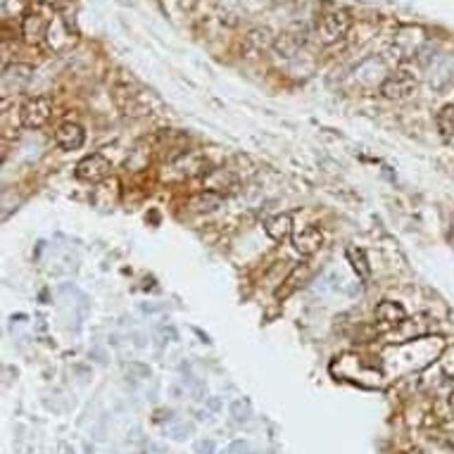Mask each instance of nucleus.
<instances>
[{"instance_id": "obj_1", "label": "nucleus", "mask_w": 454, "mask_h": 454, "mask_svg": "<svg viewBox=\"0 0 454 454\" xmlns=\"http://www.w3.org/2000/svg\"><path fill=\"white\" fill-rule=\"evenodd\" d=\"M350 27H352V17H350L348 10H331L321 17L317 29V36L324 45H333L338 41H343L345 36L350 34Z\"/></svg>"}, {"instance_id": "obj_2", "label": "nucleus", "mask_w": 454, "mask_h": 454, "mask_svg": "<svg viewBox=\"0 0 454 454\" xmlns=\"http://www.w3.org/2000/svg\"><path fill=\"white\" fill-rule=\"evenodd\" d=\"M53 117V100L48 95L27 98L19 107V122L24 128H41Z\"/></svg>"}, {"instance_id": "obj_3", "label": "nucleus", "mask_w": 454, "mask_h": 454, "mask_svg": "<svg viewBox=\"0 0 454 454\" xmlns=\"http://www.w3.org/2000/svg\"><path fill=\"white\" fill-rule=\"evenodd\" d=\"M416 86H419V79L411 69L402 67V69H395L388 79L381 84V93L388 100H407V98L414 95Z\"/></svg>"}, {"instance_id": "obj_4", "label": "nucleus", "mask_w": 454, "mask_h": 454, "mask_svg": "<svg viewBox=\"0 0 454 454\" xmlns=\"http://www.w3.org/2000/svg\"><path fill=\"white\" fill-rule=\"evenodd\" d=\"M110 169H112V164H110V159H107L105 155L93 152V155H86V157L76 164V177H79L81 181L98 183V181H102L107 174H110Z\"/></svg>"}, {"instance_id": "obj_5", "label": "nucleus", "mask_w": 454, "mask_h": 454, "mask_svg": "<svg viewBox=\"0 0 454 454\" xmlns=\"http://www.w3.org/2000/svg\"><path fill=\"white\" fill-rule=\"evenodd\" d=\"M321 245H324V234L319 226H304V229H300L293 236V247L304 257H312L314 252H319Z\"/></svg>"}, {"instance_id": "obj_6", "label": "nucleus", "mask_w": 454, "mask_h": 454, "mask_svg": "<svg viewBox=\"0 0 454 454\" xmlns=\"http://www.w3.org/2000/svg\"><path fill=\"white\" fill-rule=\"evenodd\" d=\"M84 138H86L84 126L76 122L60 124L58 131H55V141H58V146L62 148V150H76V148L84 146Z\"/></svg>"}, {"instance_id": "obj_7", "label": "nucleus", "mask_w": 454, "mask_h": 454, "mask_svg": "<svg viewBox=\"0 0 454 454\" xmlns=\"http://www.w3.org/2000/svg\"><path fill=\"white\" fill-rule=\"evenodd\" d=\"M50 22L53 19L43 17V14H27L22 22V34L29 43H38L48 36V29H50Z\"/></svg>"}, {"instance_id": "obj_8", "label": "nucleus", "mask_w": 454, "mask_h": 454, "mask_svg": "<svg viewBox=\"0 0 454 454\" xmlns=\"http://www.w3.org/2000/svg\"><path fill=\"white\" fill-rule=\"evenodd\" d=\"M376 319H378L381 324H388V326H400V324L407 319V312L400 302L383 300L378 307H376Z\"/></svg>"}, {"instance_id": "obj_9", "label": "nucleus", "mask_w": 454, "mask_h": 454, "mask_svg": "<svg viewBox=\"0 0 454 454\" xmlns=\"http://www.w3.org/2000/svg\"><path fill=\"white\" fill-rule=\"evenodd\" d=\"M264 231L271 240H286L293 234V216L291 214H273L264 221Z\"/></svg>"}, {"instance_id": "obj_10", "label": "nucleus", "mask_w": 454, "mask_h": 454, "mask_svg": "<svg viewBox=\"0 0 454 454\" xmlns=\"http://www.w3.org/2000/svg\"><path fill=\"white\" fill-rule=\"evenodd\" d=\"M221 200H224V195L205 188V190H200V193H195L188 205L195 212H214L216 207H221Z\"/></svg>"}, {"instance_id": "obj_11", "label": "nucleus", "mask_w": 454, "mask_h": 454, "mask_svg": "<svg viewBox=\"0 0 454 454\" xmlns=\"http://www.w3.org/2000/svg\"><path fill=\"white\" fill-rule=\"evenodd\" d=\"M345 255H348V260H350V264H352L354 273H357V278L369 281L371 278V264H369V260H366V252L362 250V247H357V245L348 247Z\"/></svg>"}, {"instance_id": "obj_12", "label": "nucleus", "mask_w": 454, "mask_h": 454, "mask_svg": "<svg viewBox=\"0 0 454 454\" xmlns=\"http://www.w3.org/2000/svg\"><path fill=\"white\" fill-rule=\"evenodd\" d=\"M271 34H269V29H255V31H250V34L245 36V50L247 53H252V55H260L262 50H266L271 45Z\"/></svg>"}, {"instance_id": "obj_13", "label": "nucleus", "mask_w": 454, "mask_h": 454, "mask_svg": "<svg viewBox=\"0 0 454 454\" xmlns=\"http://www.w3.org/2000/svg\"><path fill=\"white\" fill-rule=\"evenodd\" d=\"M438 128L445 138L454 136V105H445L438 112Z\"/></svg>"}]
</instances>
